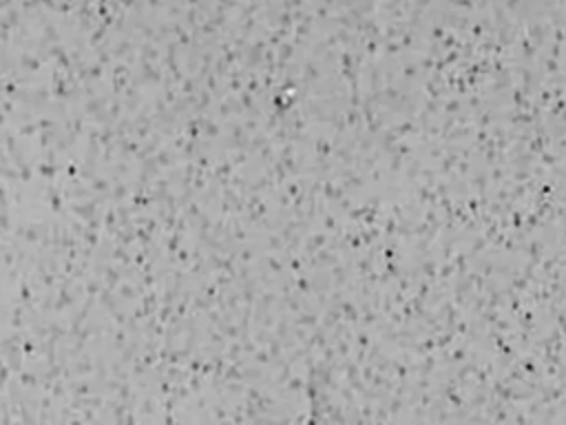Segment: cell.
<instances>
[{
    "mask_svg": "<svg viewBox=\"0 0 566 425\" xmlns=\"http://www.w3.org/2000/svg\"><path fill=\"white\" fill-rule=\"evenodd\" d=\"M312 425H345L323 387H312Z\"/></svg>",
    "mask_w": 566,
    "mask_h": 425,
    "instance_id": "1",
    "label": "cell"
}]
</instances>
